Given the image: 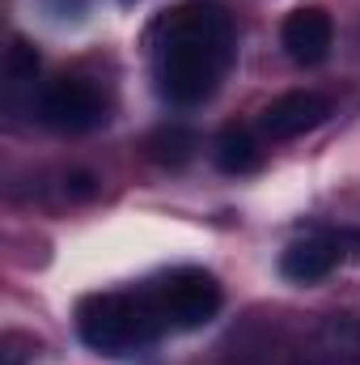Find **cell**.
Returning <instances> with one entry per match:
<instances>
[{
  "mask_svg": "<svg viewBox=\"0 0 360 365\" xmlns=\"http://www.w3.org/2000/svg\"><path fill=\"white\" fill-rule=\"evenodd\" d=\"M280 43H284V51H288L292 64L314 68V64H322V60L331 56L335 21H331L327 9H314V4H309V9H297V13L284 17V26H280Z\"/></svg>",
  "mask_w": 360,
  "mask_h": 365,
  "instance_id": "8992f818",
  "label": "cell"
},
{
  "mask_svg": "<svg viewBox=\"0 0 360 365\" xmlns=\"http://www.w3.org/2000/svg\"><path fill=\"white\" fill-rule=\"evenodd\" d=\"M144 289H149V297L157 306V319H162L166 336L208 327L221 314V302H225L221 280L212 272H203V268H174V272L149 280Z\"/></svg>",
  "mask_w": 360,
  "mask_h": 365,
  "instance_id": "3957f363",
  "label": "cell"
},
{
  "mask_svg": "<svg viewBox=\"0 0 360 365\" xmlns=\"http://www.w3.org/2000/svg\"><path fill=\"white\" fill-rule=\"evenodd\" d=\"M212 162H216L221 175H250V170H259L263 153H259V140H255L246 128H225V132L216 136Z\"/></svg>",
  "mask_w": 360,
  "mask_h": 365,
  "instance_id": "ba28073f",
  "label": "cell"
},
{
  "mask_svg": "<svg viewBox=\"0 0 360 365\" xmlns=\"http://www.w3.org/2000/svg\"><path fill=\"white\" fill-rule=\"evenodd\" d=\"M195 149V136L182 132V128H162L153 140H149V158L162 162V166H182Z\"/></svg>",
  "mask_w": 360,
  "mask_h": 365,
  "instance_id": "9c48e42d",
  "label": "cell"
},
{
  "mask_svg": "<svg viewBox=\"0 0 360 365\" xmlns=\"http://www.w3.org/2000/svg\"><path fill=\"white\" fill-rule=\"evenodd\" d=\"M68 191L85 200V195H93V191H97V187H93V179H90V175H73V179H68Z\"/></svg>",
  "mask_w": 360,
  "mask_h": 365,
  "instance_id": "8fae6325",
  "label": "cell"
},
{
  "mask_svg": "<svg viewBox=\"0 0 360 365\" xmlns=\"http://www.w3.org/2000/svg\"><path fill=\"white\" fill-rule=\"evenodd\" d=\"M4 73H9V81H13V86L34 81V73H38V51H34L26 38H13V43H9V51H4Z\"/></svg>",
  "mask_w": 360,
  "mask_h": 365,
  "instance_id": "30bf717a",
  "label": "cell"
},
{
  "mask_svg": "<svg viewBox=\"0 0 360 365\" xmlns=\"http://www.w3.org/2000/svg\"><path fill=\"white\" fill-rule=\"evenodd\" d=\"M339 259H344V242L339 238L309 234V238H297L292 247H284L280 272L288 276L292 284H314V280H327V276L335 272Z\"/></svg>",
  "mask_w": 360,
  "mask_h": 365,
  "instance_id": "52a82bcc",
  "label": "cell"
},
{
  "mask_svg": "<svg viewBox=\"0 0 360 365\" xmlns=\"http://www.w3.org/2000/svg\"><path fill=\"white\" fill-rule=\"evenodd\" d=\"M38 119L55 132H90L106 123V98L85 77H55L38 90Z\"/></svg>",
  "mask_w": 360,
  "mask_h": 365,
  "instance_id": "277c9868",
  "label": "cell"
},
{
  "mask_svg": "<svg viewBox=\"0 0 360 365\" xmlns=\"http://www.w3.org/2000/svg\"><path fill=\"white\" fill-rule=\"evenodd\" d=\"M77 336L102 357H136L166 336L149 289L93 293L77 306Z\"/></svg>",
  "mask_w": 360,
  "mask_h": 365,
  "instance_id": "7a4b0ae2",
  "label": "cell"
},
{
  "mask_svg": "<svg viewBox=\"0 0 360 365\" xmlns=\"http://www.w3.org/2000/svg\"><path fill=\"white\" fill-rule=\"evenodd\" d=\"M238 56V30L225 4L186 0L162 13L149 30V60L157 93L170 106H199L221 90Z\"/></svg>",
  "mask_w": 360,
  "mask_h": 365,
  "instance_id": "6da1fadb",
  "label": "cell"
},
{
  "mask_svg": "<svg viewBox=\"0 0 360 365\" xmlns=\"http://www.w3.org/2000/svg\"><path fill=\"white\" fill-rule=\"evenodd\" d=\"M327 115H331V98H322L314 90H288L263 106L259 132L268 140H297V136L314 132L318 123H327Z\"/></svg>",
  "mask_w": 360,
  "mask_h": 365,
  "instance_id": "5b68a950",
  "label": "cell"
}]
</instances>
